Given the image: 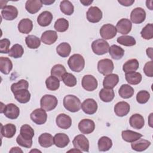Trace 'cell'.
Segmentation results:
<instances>
[{"mask_svg": "<svg viewBox=\"0 0 153 153\" xmlns=\"http://www.w3.org/2000/svg\"><path fill=\"white\" fill-rule=\"evenodd\" d=\"M63 106L68 111L71 112H76L80 110L81 103L76 96L69 94L66 96L63 99Z\"/></svg>", "mask_w": 153, "mask_h": 153, "instance_id": "6da1fadb", "label": "cell"}, {"mask_svg": "<svg viewBox=\"0 0 153 153\" xmlns=\"http://www.w3.org/2000/svg\"><path fill=\"white\" fill-rule=\"evenodd\" d=\"M68 65L70 69L72 71L75 72H79L84 68L85 60L82 56L81 54H74L68 59Z\"/></svg>", "mask_w": 153, "mask_h": 153, "instance_id": "7a4b0ae2", "label": "cell"}, {"mask_svg": "<svg viewBox=\"0 0 153 153\" xmlns=\"http://www.w3.org/2000/svg\"><path fill=\"white\" fill-rule=\"evenodd\" d=\"M58 100L56 97L51 94L43 96L40 100L41 108L45 111H51L57 105Z\"/></svg>", "mask_w": 153, "mask_h": 153, "instance_id": "3957f363", "label": "cell"}, {"mask_svg": "<svg viewBox=\"0 0 153 153\" xmlns=\"http://www.w3.org/2000/svg\"><path fill=\"white\" fill-rule=\"evenodd\" d=\"M91 48L94 53L97 55H103L109 51V45L103 39H98L91 44Z\"/></svg>", "mask_w": 153, "mask_h": 153, "instance_id": "277c9868", "label": "cell"}, {"mask_svg": "<svg viewBox=\"0 0 153 153\" xmlns=\"http://www.w3.org/2000/svg\"><path fill=\"white\" fill-rule=\"evenodd\" d=\"M114 68L113 62L109 59L100 60L97 63L98 71L105 76L112 74Z\"/></svg>", "mask_w": 153, "mask_h": 153, "instance_id": "5b68a950", "label": "cell"}, {"mask_svg": "<svg viewBox=\"0 0 153 153\" xmlns=\"http://www.w3.org/2000/svg\"><path fill=\"white\" fill-rule=\"evenodd\" d=\"M72 143L75 149L81 151L88 152L89 151V141L83 134L76 136L72 141Z\"/></svg>", "mask_w": 153, "mask_h": 153, "instance_id": "8992f818", "label": "cell"}, {"mask_svg": "<svg viewBox=\"0 0 153 153\" xmlns=\"http://www.w3.org/2000/svg\"><path fill=\"white\" fill-rule=\"evenodd\" d=\"M32 121L38 125L44 124L47 121V114L42 108H37L33 110L30 115Z\"/></svg>", "mask_w": 153, "mask_h": 153, "instance_id": "52a82bcc", "label": "cell"}, {"mask_svg": "<svg viewBox=\"0 0 153 153\" xmlns=\"http://www.w3.org/2000/svg\"><path fill=\"white\" fill-rule=\"evenodd\" d=\"M81 85L84 89L88 91H92L97 87L98 83L96 78L91 75H85L83 76Z\"/></svg>", "mask_w": 153, "mask_h": 153, "instance_id": "ba28073f", "label": "cell"}, {"mask_svg": "<svg viewBox=\"0 0 153 153\" xmlns=\"http://www.w3.org/2000/svg\"><path fill=\"white\" fill-rule=\"evenodd\" d=\"M99 32L100 36L105 40L112 39L117 35L116 27L113 25L109 23L103 25Z\"/></svg>", "mask_w": 153, "mask_h": 153, "instance_id": "9c48e42d", "label": "cell"}, {"mask_svg": "<svg viewBox=\"0 0 153 153\" xmlns=\"http://www.w3.org/2000/svg\"><path fill=\"white\" fill-rule=\"evenodd\" d=\"M1 113H4L5 116L10 120H15L19 115L20 109L15 104L8 103L4 106V108Z\"/></svg>", "mask_w": 153, "mask_h": 153, "instance_id": "30bf717a", "label": "cell"}, {"mask_svg": "<svg viewBox=\"0 0 153 153\" xmlns=\"http://www.w3.org/2000/svg\"><path fill=\"white\" fill-rule=\"evenodd\" d=\"M87 19L88 22L95 23L100 21L102 18V12L97 7H91L86 13Z\"/></svg>", "mask_w": 153, "mask_h": 153, "instance_id": "8fae6325", "label": "cell"}, {"mask_svg": "<svg viewBox=\"0 0 153 153\" xmlns=\"http://www.w3.org/2000/svg\"><path fill=\"white\" fill-rule=\"evenodd\" d=\"M146 18L145 11L140 7L134 8L130 14L131 21L134 24H140L143 22Z\"/></svg>", "mask_w": 153, "mask_h": 153, "instance_id": "7c38bea8", "label": "cell"}, {"mask_svg": "<svg viewBox=\"0 0 153 153\" xmlns=\"http://www.w3.org/2000/svg\"><path fill=\"white\" fill-rule=\"evenodd\" d=\"M81 109L84 113L93 115L97 111V103L93 99H87L81 103Z\"/></svg>", "mask_w": 153, "mask_h": 153, "instance_id": "4fadbf2b", "label": "cell"}, {"mask_svg": "<svg viewBox=\"0 0 153 153\" xmlns=\"http://www.w3.org/2000/svg\"><path fill=\"white\" fill-rule=\"evenodd\" d=\"M94 122L90 119H83L78 124V129L82 134H90L94 131Z\"/></svg>", "mask_w": 153, "mask_h": 153, "instance_id": "5bb4252c", "label": "cell"}, {"mask_svg": "<svg viewBox=\"0 0 153 153\" xmlns=\"http://www.w3.org/2000/svg\"><path fill=\"white\" fill-rule=\"evenodd\" d=\"M2 17L6 20H13L18 16V10L13 5H5L2 8Z\"/></svg>", "mask_w": 153, "mask_h": 153, "instance_id": "9a60e30c", "label": "cell"}, {"mask_svg": "<svg viewBox=\"0 0 153 153\" xmlns=\"http://www.w3.org/2000/svg\"><path fill=\"white\" fill-rule=\"evenodd\" d=\"M115 27L117 32L123 35H126L131 31L132 24L130 20L127 19H121L117 22Z\"/></svg>", "mask_w": 153, "mask_h": 153, "instance_id": "2e32d148", "label": "cell"}, {"mask_svg": "<svg viewBox=\"0 0 153 153\" xmlns=\"http://www.w3.org/2000/svg\"><path fill=\"white\" fill-rule=\"evenodd\" d=\"M57 126L62 129H68L72 125L71 118L65 114H60L56 120Z\"/></svg>", "mask_w": 153, "mask_h": 153, "instance_id": "e0dca14e", "label": "cell"}, {"mask_svg": "<svg viewBox=\"0 0 153 153\" xmlns=\"http://www.w3.org/2000/svg\"><path fill=\"white\" fill-rule=\"evenodd\" d=\"M130 105L124 101L119 102L114 106L115 114L118 117H124L127 115L130 112Z\"/></svg>", "mask_w": 153, "mask_h": 153, "instance_id": "ac0fdd59", "label": "cell"}, {"mask_svg": "<svg viewBox=\"0 0 153 153\" xmlns=\"http://www.w3.org/2000/svg\"><path fill=\"white\" fill-rule=\"evenodd\" d=\"M57 38V33L56 31L48 30L43 32L41 37V40L45 44L51 45L56 41Z\"/></svg>", "mask_w": 153, "mask_h": 153, "instance_id": "d6986e66", "label": "cell"}, {"mask_svg": "<svg viewBox=\"0 0 153 153\" xmlns=\"http://www.w3.org/2000/svg\"><path fill=\"white\" fill-rule=\"evenodd\" d=\"M129 123L131 127L135 129H141L145 124V120L142 115L139 114H133L130 119Z\"/></svg>", "mask_w": 153, "mask_h": 153, "instance_id": "ffe728a7", "label": "cell"}, {"mask_svg": "<svg viewBox=\"0 0 153 153\" xmlns=\"http://www.w3.org/2000/svg\"><path fill=\"white\" fill-rule=\"evenodd\" d=\"M42 6L40 0H28L26 2L25 8L30 14H35L38 12Z\"/></svg>", "mask_w": 153, "mask_h": 153, "instance_id": "44dd1931", "label": "cell"}, {"mask_svg": "<svg viewBox=\"0 0 153 153\" xmlns=\"http://www.w3.org/2000/svg\"><path fill=\"white\" fill-rule=\"evenodd\" d=\"M119 76L115 74H110L104 78L103 81V85L104 88H113L118 83Z\"/></svg>", "mask_w": 153, "mask_h": 153, "instance_id": "7402d4cb", "label": "cell"}, {"mask_svg": "<svg viewBox=\"0 0 153 153\" xmlns=\"http://www.w3.org/2000/svg\"><path fill=\"white\" fill-rule=\"evenodd\" d=\"M68 136L65 133H59L54 136V144L58 148H65L69 143Z\"/></svg>", "mask_w": 153, "mask_h": 153, "instance_id": "603a6c76", "label": "cell"}, {"mask_svg": "<svg viewBox=\"0 0 153 153\" xmlns=\"http://www.w3.org/2000/svg\"><path fill=\"white\" fill-rule=\"evenodd\" d=\"M151 145V142L144 139H138L137 140L131 142V146L132 149L137 151L142 152L146 150Z\"/></svg>", "mask_w": 153, "mask_h": 153, "instance_id": "cb8c5ba5", "label": "cell"}, {"mask_svg": "<svg viewBox=\"0 0 153 153\" xmlns=\"http://www.w3.org/2000/svg\"><path fill=\"white\" fill-rule=\"evenodd\" d=\"M53 14L48 11L42 12L37 18V22L41 26L45 27L48 26L52 22Z\"/></svg>", "mask_w": 153, "mask_h": 153, "instance_id": "d4e9b609", "label": "cell"}, {"mask_svg": "<svg viewBox=\"0 0 153 153\" xmlns=\"http://www.w3.org/2000/svg\"><path fill=\"white\" fill-rule=\"evenodd\" d=\"M32 29L33 23L29 19H23L18 24V29L22 33L27 34L31 32Z\"/></svg>", "mask_w": 153, "mask_h": 153, "instance_id": "484cf974", "label": "cell"}, {"mask_svg": "<svg viewBox=\"0 0 153 153\" xmlns=\"http://www.w3.org/2000/svg\"><path fill=\"white\" fill-rule=\"evenodd\" d=\"M38 142L43 148L50 147L54 145V137L48 133H44L39 136Z\"/></svg>", "mask_w": 153, "mask_h": 153, "instance_id": "4316f807", "label": "cell"}, {"mask_svg": "<svg viewBox=\"0 0 153 153\" xmlns=\"http://www.w3.org/2000/svg\"><path fill=\"white\" fill-rule=\"evenodd\" d=\"M15 99L20 103H27L30 99V93L27 89H22L13 93Z\"/></svg>", "mask_w": 153, "mask_h": 153, "instance_id": "83f0119b", "label": "cell"}, {"mask_svg": "<svg viewBox=\"0 0 153 153\" xmlns=\"http://www.w3.org/2000/svg\"><path fill=\"white\" fill-rule=\"evenodd\" d=\"M121 136L124 140L130 143L137 140L143 136L142 134L130 130H123L121 133Z\"/></svg>", "mask_w": 153, "mask_h": 153, "instance_id": "f1b7e54d", "label": "cell"}, {"mask_svg": "<svg viewBox=\"0 0 153 153\" xmlns=\"http://www.w3.org/2000/svg\"><path fill=\"white\" fill-rule=\"evenodd\" d=\"M16 132V127L14 124L9 123L4 126L1 125V135L7 138L13 137Z\"/></svg>", "mask_w": 153, "mask_h": 153, "instance_id": "f546056e", "label": "cell"}, {"mask_svg": "<svg viewBox=\"0 0 153 153\" xmlns=\"http://www.w3.org/2000/svg\"><path fill=\"white\" fill-rule=\"evenodd\" d=\"M13 69V63L11 60L6 57H0V71L5 74H8Z\"/></svg>", "mask_w": 153, "mask_h": 153, "instance_id": "4dcf8cb0", "label": "cell"}, {"mask_svg": "<svg viewBox=\"0 0 153 153\" xmlns=\"http://www.w3.org/2000/svg\"><path fill=\"white\" fill-rule=\"evenodd\" d=\"M99 94L100 100L104 102H110L115 97L114 91L112 88H103L99 91Z\"/></svg>", "mask_w": 153, "mask_h": 153, "instance_id": "1f68e13d", "label": "cell"}, {"mask_svg": "<svg viewBox=\"0 0 153 153\" xmlns=\"http://www.w3.org/2000/svg\"><path fill=\"white\" fill-rule=\"evenodd\" d=\"M125 78L127 82L131 85H137L139 84L142 79V75L139 72H137L126 73Z\"/></svg>", "mask_w": 153, "mask_h": 153, "instance_id": "d6a6232c", "label": "cell"}, {"mask_svg": "<svg viewBox=\"0 0 153 153\" xmlns=\"http://www.w3.org/2000/svg\"><path fill=\"white\" fill-rule=\"evenodd\" d=\"M109 53L113 59L120 60L123 57L124 50L121 47L114 44L109 47Z\"/></svg>", "mask_w": 153, "mask_h": 153, "instance_id": "836d02e7", "label": "cell"}, {"mask_svg": "<svg viewBox=\"0 0 153 153\" xmlns=\"http://www.w3.org/2000/svg\"><path fill=\"white\" fill-rule=\"evenodd\" d=\"M97 145L100 151H107L111 148L112 142L109 137L107 136H102L99 139Z\"/></svg>", "mask_w": 153, "mask_h": 153, "instance_id": "e575fe53", "label": "cell"}, {"mask_svg": "<svg viewBox=\"0 0 153 153\" xmlns=\"http://www.w3.org/2000/svg\"><path fill=\"white\" fill-rule=\"evenodd\" d=\"M134 91L133 88L128 84H123L118 91V94L123 99H128L131 97L134 94Z\"/></svg>", "mask_w": 153, "mask_h": 153, "instance_id": "d590c367", "label": "cell"}, {"mask_svg": "<svg viewBox=\"0 0 153 153\" xmlns=\"http://www.w3.org/2000/svg\"><path fill=\"white\" fill-rule=\"evenodd\" d=\"M139 62L136 59L127 60L123 66V70L125 73L135 72L139 68Z\"/></svg>", "mask_w": 153, "mask_h": 153, "instance_id": "8d00e7d4", "label": "cell"}, {"mask_svg": "<svg viewBox=\"0 0 153 153\" xmlns=\"http://www.w3.org/2000/svg\"><path fill=\"white\" fill-rule=\"evenodd\" d=\"M20 135L25 139L32 140L34 136V130L30 126L24 124L20 127Z\"/></svg>", "mask_w": 153, "mask_h": 153, "instance_id": "74e56055", "label": "cell"}, {"mask_svg": "<svg viewBox=\"0 0 153 153\" xmlns=\"http://www.w3.org/2000/svg\"><path fill=\"white\" fill-rule=\"evenodd\" d=\"M66 73L65 66L61 64L55 65L51 69V75L57 78L60 81L62 80V78Z\"/></svg>", "mask_w": 153, "mask_h": 153, "instance_id": "f35d334b", "label": "cell"}, {"mask_svg": "<svg viewBox=\"0 0 153 153\" xmlns=\"http://www.w3.org/2000/svg\"><path fill=\"white\" fill-rule=\"evenodd\" d=\"M25 42L27 47L30 49H36L41 45V41L39 38L33 35L27 36L25 38Z\"/></svg>", "mask_w": 153, "mask_h": 153, "instance_id": "ab89813d", "label": "cell"}, {"mask_svg": "<svg viewBox=\"0 0 153 153\" xmlns=\"http://www.w3.org/2000/svg\"><path fill=\"white\" fill-rule=\"evenodd\" d=\"M71 51V45L67 42L60 43L56 47L57 53L62 57H67L69 56Z\"/></svg>", "mask_w": 153, "mask_h": 153, "instance_id": "60d3db41", "label": "cell"}, {"mask_svg": "<svg viewBox=\"0 0 153 153\" xmlns=\"http://www.w3.org/2000/svg\"><path fill=\"white\" fill-rule=\"evenodd\" d=\"M45 84L48 90L55 91L60 87V80L57 78L51 75L46 79Z\"/></svg>", "mask_w": 153, "mask_h": 153, "instance_id": "b9f144b4", "label": "cell"}, {"mask_svg": "<svg viewBox=\"0 0 153 153\" xmlns=\"http://www.w3.org/2000/svg\"><path fill=\"white\" fill-rule=\"evenodd\" d=\"M60 8L61 11L67 16L72 15L74 11V7L73 4L68 0L61 1L60 4Z\"/></svg>", "mask_w": 153, "mask_h": 153, "instance_id": "7bdbcfd3", "label": "cell"}, {"mask_svg": "<svg viewBox=\"0 0 153 153\" xmlns=\"http://www.w3.org/2000/svg\"><path fill=\"white\" fill-rule=\"evenodd\" d=\"M23 53L24 49L23 47L19 44H16L13 45V47L10 50L8 56L15 59H18L21 57L23 56Z\"/></svg>", "mask_w": 153, "mask_h": 153, "instance_id": "ee69618b", "label": "cell"}, {"mask_svg": "<svg viewBox=\"0 0 153 153\" xmlns=\"http://www.w3.org/2000/svg\"><path fill=\"white\" fill-rule=\"evenodd\" d=\"M54 27L57 32H65L69 27V22L65 18H60L56 21Z\"/></svg>", "mask_w": 153, "mask_h": 153, "instance_id": "f6af8a7d", "label": "cell"}, {"mask_svg": "<svg viewBox=\"0 0 153 153\" xmlns=\"http://www.w3.org/2000/svg\"><path fill=\"white\" fill-rule=\"evenodd\" d=\"M117 41L119 44L127 47L133 46L136 43L135 39L133 36L128 35H123L119 36L117 38Z\"/></svg>", "mask_w": 153, "mask_h": 153, "instance_id": "bcb514c9", "label": "cell"}, {"mask_svg": "<svg viewBox=\"0 0 153 153\" xmlns=\"http://www.w3.org/2000/svg\"><path fill=\"white\" fill-rule=\"evenodd\" d=\"M142 37L146 40L151 39L153 38V25L152 23L147 24L141 30Z\"/></svg>", "mask_w": 153, "mask_h": 153, "instance_id": "7dc6e473", "label": "cell"}, {"mask_svg": "<svg viewBox=\"0 0 153 153\" xmlns=\"http://www.w3.org/2000/svg\"><path fill=\"white\" fill-rule=\"evenodd\" d=\"M62 81L66 85L69 87H74L77 82L76 77L73 74L67 72L63 75L62 78Z\"/></svg>", "mask_w": 153, "mask_h": 153, "instance_id": "c3c4849f", "label": "cell"}, {"mask_svg": "<svg viewBox=\"0 0 153 153\" xmlns=\"http://www.w3.org/2000/svg\"><path fill=\"white\" fill-rule=\"evenodd\" d=\"M29 83L25 79H20L17 82L13 83L11 86V90L13 93L22 89H28Z\"/></svg>", "mask_w": 153, "mask_h": 153, "instance_id": "681fc988", "label": "cell"}, {"mask_svg": "<svg viewBox=\"0 0 153 153\" xmlns=\"http://www.w3.org/2000/svg\"><path fill=\"white\" fill-rule=\"evenodd\" d=\"M150 98V94L148 91L140 90L136 95V100L140 104L146 103Z\"/></svg>", "mask_w": 153, "mask_h": 153, "instance_id": "f907efd6", "label": "cell"}, {"mask_svg": "<svg viewBox=\"0 0 153 153\" xmlns=\"http://www.w3.org/2000/svg\"><path fill=\"white\" fill-rule=\"evenodd\" d=\"M10 45V41L7 38H4L0 41V52L1 53L7 54L9 53V47Z\"/></svg>", "mask_w": 153, "mask_h": 153, "instance_id": "816d5d0a", "label": "cell"}, {"mask_svg": "<svg viewBox=\"0 0 153 153\" xmlns=\"http://www.w3.org/2000/svg\"><path fill=\"white\" fill-rule=\"evenodd\" d=\"M17 143L21 146L30 148L32 145V140H27L23 138L20 134L17 136L16 139Z\"/></svg>", "mask_w": 153, "mask_h": 153, "instance_id": "f5cc1de1", "label": "cell"}, {"mask_svg": "<svg viewBox=\"0 0 153 153\" xmlns=\"http://www.w3.org/2000/svg\"><path fill=\"white\" fill-rule=\"evenodd\" d=\"M152 67H153V61L152 60L148 62L145 63V65L143 67V72L147 76H149V77L153 76Z\"/></svg>", "mask_w": 153, "mask_h": 153, "instance_id": "db71d44e", "label": "cell"}, {"mask_svg": "<svg viewBox=\"0 0 153 153\" xmlns=\"http://www.w3.org/2000/svg\"><path fill=\"white\" fill-rule=\"evenodd\" d=\"M118 2L123 6L128 7L131 5L134 2V0H118Z\"/></svg>", "mask_w": 153, "mask_h": 153, "instance_id": "11a10c76", "label": "cell"}, {"mask_svg": "<svg viewBox=\"0 0 153 153\" xmlns=\"http://www.w3.org/2000/svg\"><path fill=\"white\" fill-rule=\"evenodd\" d=\"M146 54L147 56L151 59V60H152V47H150V48H148L146 49Z\"/></svg>", "mask_w": 153, "mask_h": 153, "instance_id": "9f6ffc18", "label": "cell"}, {"mask_svg": "<svg viewBox=\"0 0 153 153\" xmlns=\"http://www.w3.org/2000/svg\"><path fill=\"white\" fill-rule=\"evenodd\" d=\"M10 152H23V151L19 148V147H13L11 148V149L10 151Z\"/></svg>", "mask_w": 153, "mask_h": 153, "instance_id": "6f0895ef", "label": "cell"}, {"mask_svg": "<svg viewBox=\"0 0 153 153\" xmlns=\"http://www.w3.org/2000/svg\"><path fill=\"white\" fill-rule=\"evenodd\" d=\"M80 2L81 4H82L84 5L85 6H88L89 5H90L92 2H93V1H85V0H81L80 1Z\"/></svg>", "mask_w": 153, "mask_h": 153, "instance_id": "680465c9", "label": "cell"}, {"mask_svg": "<svg viewBox=\"0 0 153 153\" xmlns=\"http://www.w3.org/2000/svg\"><path fill=\"white\" fill-rule=\"evenodd\" d=\"M42 3L45 4V5H50L53 3H54L55 1H51V0H43V1H41Z\"/></svg>", "mask_w": 153, "mask_h": 153, "instance_id": "91938a15", "label": "cell"}]
</instances>
